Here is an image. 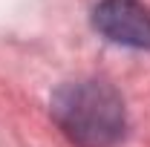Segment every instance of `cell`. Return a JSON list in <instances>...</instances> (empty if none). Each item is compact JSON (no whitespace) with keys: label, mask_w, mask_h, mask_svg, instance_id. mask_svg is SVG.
I'll use <instances>...</instances> for the list:
<instances>
[{"label":"cell","mask_w":150,"mask_h":147,"mask_svg":"<svg viewBox=\"0 0 150 147\" xmlns=\"http://www.w3.org/2000/svg\"><path fill=\"white\" fill-rule=\"evenodd\" d=\"M49 112L75 147H115L127 133L121 92L104 78L67 81L52 92Z\"/></svg>","instance_id":"6da1fadb"},{"label":"cell","mask_w":150,"mask_h":147,"mask_svg":"<svg viewBox=\"0 0 150 147\" xmlns=\"http://www.w3.org/2000/svg\"><path fill=\"white\" fill-rule=\"evenodd\" d=\"M93 29L115 46L150 52V6L144 0H98Z\"/></svg>","instance_id":"7a4b0ae2"}]
</instances>
